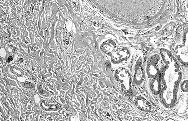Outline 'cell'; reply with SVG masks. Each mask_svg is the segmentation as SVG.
I'll list each match as a JSON object with an SVG mask.
<instances>
[{
	"label": "cell",
	"instance_id": "1",
	"mask_svg": "<svg viewBox=\"0 0 188 121\" xmlns=\"http://www.w3.org/2000/svg\"><path fill=\"white\" fill-rule=\"evenodd\" d=\"M135 103L137 107L140 110L143 112H149L152 109V106L151 103L142 95H140L137 97Z\"/></svg>",
	"mask_w": 188,
	"mask_h": 121
},
{
	"label": "cell",
	"instance_id": "2",
	"mask_svg": "<svg viewBox=\"0 0 188 121\" xmlns=\"http://www.w3.org/2000/svg\"><path fill=\"white\" fill-rule=\"evenodd\" d=\"M150 90L154 95H159L160 93L162 87L161 84V78L160 75L156 77L151 80L149 84Z\"/></svg>",
	"mask_w": 188,
	"mask_h": 121
},
{
	"label": "cell",
	"instance_id": "3",
	"mask_svg": "<svg viewBox=\"0 0 188 121\" xmlns=\"http://www.w3.org/2000/svg\"><path fill=\"white\" fill-rule=\"evenodd\" d=\"M135 82L138 86H141L144 80L143 70H142L141 64H138L136 68L135 75Z\"/></svg>",
	"mask_w": 188,
	"mask_h": 121
},
{
	"label": "cell",
	"instance_id": "4",
	"mask_svg": "<svg viewBox=\"0 0 188 121\" xmlns=\"http://www.w3.org/2000/svg\"><path fill=\"white\" fill-rule=\"evenodd\" d=\"M41 106L42 109L46 111L55 110L57 109L58 106L56 105H48L46 104L45 101L42 100L41 101Z\"/></svg>",
	"mask_w": 188,
	"mask_h": 121
},
{
	"label": "cell",
	"instance_id": "5",
	"mask_svg": "<svg viewBox=\"0 0 188 121\" xmlns=\"http://www.w3.org/2000/svg\"><path fill=\"white\" fill-rule=\"evenodd\" d=\"M181 90L183 92H187L188 91V81L187 79L182 82L180 84Z\"/></svg>",
	"mask_w": 188,
	"mask_h": 121
},
{
	"label": "cell",
	"instance_id": "6",
	"mask_svg": "<svg viewBox=\"0 0 188 121\" xmlns=\"http://www.w3.org/2000/svg\"><path fill=\"white\" fill-rule=\"evenodd\" d=\"M13 58L12 56H10L7 59V62H10L13 60Z\"/></svg>",
	"mask_w": 188,
	"mask_h": 121
},
{
	"label": "cell",
	"instance_id": "7",
	"mask_svg": "<svg viewBox=\"0 0 188 121\" xmlns=\"http://www.w3.org/2000/svg\"><path fill=\"white\" fill-rule=\"evenodd\" d=\"M23 60L22 58H20V63H22L23 62Z\"/></svg>",
	"mask_w": 188,
	"mask_h": 121
}]
</instances>
